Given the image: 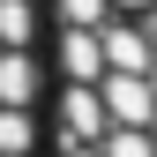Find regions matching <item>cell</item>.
Masks as SVG:
<instances>
[{
    "label": "cell",
    "instance_id": "6da1fadb",
    "mask_svg": "<svg viewBox=\"0 0 157 157\" xmlns=\"http://www.w3.org/2000/svg\"><path fill=\"white\" fill-rule=\"evenodd\" d=\"M157 0H45V157H157Z\"/></svg>",
    "mask_w": 157,
    "mask_h": 157
},
{
    "label": "cell",
    "instance_id": "7a4b0ae2",
    "mask_svg": "<svg viewBox=\"0 0 157 157\" xmlns=\"http://www.w3.org/2000/svg\"><path fill=\"white\" fill-rule=\"evenodd\" d=\"M0 157H45V0H0Z\"/></svg>",
    "mask_w": 157,
    "mask_h": 157
}]
</instances>
